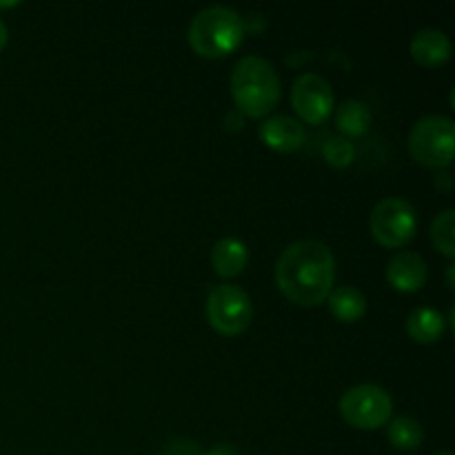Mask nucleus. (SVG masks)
<instances>
[{
	"label": "nucleus",
	"instance_id": "423d86ee",
	"mask_svg": "<svg viewBox=\"0 0 455 455\" xmlns=\"http://www.w3.org/2000/svg\"><path fill=\"white\" fill-rule=\"evenodd\" d=\"M207 318L220 336H240L253 320L251 298L243 287L218 284L207 298Z\"/></svg>",
	"mask_w": 455,
	"mask_h": 455
},
{
	"label": "nucleus",
	"instance_id": "20e7f679",
	"mask_svg": "<svg viewBox=\"0 0 455 455\" xmlns=\"http://www.w3.org/2000/svg\"><path fill=\"white\" fill-rule=\"evenodd\" d=\"M455 129L447 116L431 114L418 120L409 133V151L413 160L431 169H444L453 160Z\"/></svg>",
	"mask_w": 455,
	"mask_h": 455
},
{
	"label": "nucleus",
	"instance_id": "f03ea898",
	"mask_svg": "<svg viewBox=\"0 0 455 455\" xmlns=\"http://www.w3.org/2000/svg\"><path fill=\"white\" fill-rule=\"evenodd\" d=\"M231 96L249 118H265L280 100V78L274 65L260 56L238 60L231 74Z\"/></svg>",
	"mask_w": 455,
	"mask_h": 455
},
{
	"label": "nucleus",
	"instance_id": "a211bd4d",
	"mask_svg": "<svg viewBox=\"0 0 455 455\" xmlns=\"http://www.w3.org/2000/svg\"><path fill=\"white\" fill-rule=\"evenodd\" d=\"M323 154L324 160H327L331 167L345 169L355 160V147L351 145L347 138H331V140H327V145H324Z\"/></svg>",
	"mask_w": 455,
	"mask_h": 455
},
{
	"label": "nucleus",
	"instance_id": "5701e85b",
	"mask_svg": "<svg viewBox=\"0 0 455 455\" xmlns=\"http://www.w3.org/2000/svg\"><path fill=\"white\" fill-rule=\"evenodd\" d=\"M435 455H453L451 451H440V453H435Z\"/></svg>",
	"mask_w": 455,
	"mask_h": 455
},
{
	"label": "nucleus",
	"instance_id": "9b49d317",
	"mask_svg": "<svg viewBox=\"0 0 455 455\" xmlns=\"http://www.w3.org/2000/svg\"><path fill=\"white\" fill-rule=\"evenodd\" d=\"M411 56L418 65L434 69L451 58V40L440 29H420L411 40Z\"/></svg>",
	"mask_w": 455,
	"mask_h": 455
},
{
	"label": "nucleus",
	"instance_id": "f3484780",
	"mask_svg": "<svg viewBox=\"0 0 455 455\" xmlns=\"http://www.w3.org/2000/svg\"><path fill=\"white\" fill-rule=\"evenodd\" d=\"M431 243L443 256L455 258V212L447 209L431 222Z\"/></svg>",
	"mask_w": 455,
	"mask_h": 455
},
{
	"label": "nucleus",
	"instance_id": "9d476101",
	"mask_svg": "<svg viewBox=\"0 0 455 455\" xmlns=\"http://www.w3.org/2000/svg\"><path fill=\"white\" fill-rule=\"evenodd\" d=\"M258 136L269 149L280 151V154H291L298 151L307 140V132L300 124V120L291 116H274L265 120L258 129Z\"/></svg>",
	"mask_w": 455,
	"mask_h": 455
},
{
	"label": "nucleus",
	"instance_id": "f8f14e48",
	"mask_svg": "<svg viewBox=\"0 0 455 455\" xmlns=\"http://www.w3.org/2000/svg\"><path fill=\"white\" fill-rule=\"evenodd\" d=\"M249 262V249L238 238H222L212 249V265L222 278H235L243 274Z\"/></svg>",
	"mask_w": 455,
	"mask_h": 455
},
{
	"label": "nucleus",
	"instance_id": "6e6552de",
	"mask_svg": "<svg viewBox=\"0 0 455 455\" xmlns=\"http://www.w3.org/2000/svg\"><path fill=\"white\" fill-rule=\"evenodd\" d=\"M291 102L298 118L307 124H323L333 111L331 84L320 74H302L291 87Z\"/></svg>",
	"mask_w": 455,
	"mask_h": 455
},
{
	"label": "nucleus",
	"instance_id": "6ab92c4d",
	"mask_svg": "<svg viewBox=\"0 0 455 455\" xmlns=\"http://www.w3.org/2000/svg\"><path fill=\"white\" fill-rule=\"evenodd\" d=\"M7 40H9V31H7V25H4V22L0 20V52H3V49L7 47Z\"/></svg>",
	"mask_w": 455,
	"mask_h": 455
},
{
	"label": "nucleus",
	"instance_id": "aec40b11",
	"mask_svg": "<svg viewBox=\"0 0 455 455\" xmlns=\"http://www.w3.org/2000/svg\"><path fill=\"white\" fill-rule=\"evenodd\" d=\"M209 455H238V453H235V449H231V447H218V449H213Z\"/></svg>",
	"mask_w": 455,
	"mask_h": 455
},
{
	"label": "nucleus",
	"instance_id": "4468645a",
	"mask_svg": "<svg viewBox=\"0 0 455 455\" xmlns=\"http://www.w3.org/2000/svg\"><path fill=\"white\" fill-rule=\"evenodd\" d=\"M329 309L340 323H358L367 314V298L355 287H338L329 293Z\"/></svg>",
	"mask_w": 455,
	"mask_h": 455
},
{
	"label": "nucleus",
	"instance_id": "ddd939ff",
	"mask_svg": "<svg viewBox=\"0 0 455 455\" xmlns=\"http://www.w3.org/2000/svg\"><path fill=\"white\" fill-rule=\"evenodd\" d=\"M444 329H447V318L434 307H420V309L411 311L407 318L409 338L413 342H420V345L438 342L443 338Z\"/></svg>",
	"mask_w": 455,
	"mask_h": 455
},
{
	"label": "nucleus",
	"instance_id": "7ed1b4c3",
	"mask_svg": "<svg viewBox=\"0 0 455 455\" xmlns=\"http://www.w3.org/2000/svg\"><path fill=\"white\" fill-rule=\"evenodd\" d=\"M247 27L231 7H207L189 25V44L203 58H225L243 44Z\"/></svg>",
	"mask_w": 455,
	"mask_h": 455
},
{
	"label": "nucleus",
	"instance_id": "0eeeda50",
	"mask_svg": "<svg viewBox=\"0 0 455 455\" xmlns=\"http://www.w3.org/2000/svg\"><path fill=\"white\" fill-rule=\"evenodd\" d=\"M369 227L378 244L387 249H398L416 235L418 216L407 200L385 198L373 207Z\"/></svg>",
	"mask_w": 455,
	"mask_h": 455
},
{
	"label": "nucleus",
	"instance_id": "f257e3e1",
	"mask_svg": "<svg viewBox=\"0 0 455 455\" xmlns=\"http://www.w3.org/2000/svg\"><path fill=\"white\" fill-rule=\"evenodd\" d=\"M275 283L291 302L315 307L324 302L336 283V258L318 240L291 243L275 262Z\"/></svg>",
	"mask_w": 455,
	"mask_h": 455
},
{
	"label": "nucleus",
	"instance_id": "412c9836",
	"mask_svg": "<svg viewBox=\"0 0 455 455\" xmlns=\"http://www.w3.org/2000/svg\"><path fill=\"white\" fill-rule=\"evenodd\" d=\"M447 280H449V287H453V267H449V274H447Z\"/></svg>",
	"mask_w": 455,
	"mask_h": 455
},
{
	"label": "nucleus",
	"instance_id": "2eb2a0df",
	"mask_svg": "<svg viewBox=\"0 0 455 455\" xmlns=\"http://www.w3.org/2000/svg\"><path fill=\"white\" fill-rule=\"evenodd\" d=\"M338 132L349 138H360L371 127V109L360 100H345L336 111Z\"/></svg>",
	"mask_w": 455,
	"mask_h": 455
},
{
	"label": "nucleus",
	"instance_id": "39448f33",
	"mask_svg": "<svg viewBox=\"0 0 455 455\" xmlns=\"http://www.w3.org/2000/svg\"><path fill=\"white\" fill-rule=\"evenodd\" d=\"M394 400L382 387L358 385L345 391L340 398V413L345 422L360 431H376L391 420Z\"/></svg>",
	"mask_w": 455,
	"mask_h": 455
},
{
	"label": "nucleus",
	"instance_id": "4be33fe9",
	"mask_svg": "<svg viewBox=\"0 0 455 455\" xmlns=\"http://www.w3.org/2000/svg\"><path fill=\"white\" fill-rule=\"evenodd\" d=\"M18 3H0V9H12V7H16Z\"/></svg>",
	"mask_w": 455,
	"mask_h": 455
},
{
	"label": "nucleus",
	"instance_id": "1a4fd4ad",
	"mask_svg": "<svg viewBox=\"0 0 455 455\" xmlns=\"http://www.w3.org/2000/svg\"><path fill=\"white\" fill-rule=\"evenodd\" d=\"M429 278V269L420 253L400 251L387 265V280L400 293L420 291Z\"/></svg>",
	"mask_w": 455,
	"mask_h": 455
},
{
	"label": "nucleus",
	"instance_id": "dca6fc26",
	"mask_svg": "<svg viewBox=\"0 0 455 455\" xmlns=\"http://www.w3.org/2000/svg\"><path fill=\"white\" fill-rule=\"evenodd\" d=\"M387 438H389L391 447L400 449V451H413L425 440V431H422V425L418 420H413L409 416H400L389 422V427H387Z\"/></svg>",
	"mask_w": 455,
	"mask_h": 455
}]
</instances>
